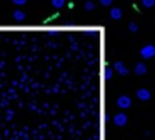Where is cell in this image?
I'll return each instance as SVG.
<instances>
[{
	"label": "cell",
	"instance_id": "1",
	"mask_svg": "<svg viewBox=\"0 0 155 140\" xmlns=\"http://www.w3.org/2000/svg\"><path fill=\"white\" fill-rule=\"evenodd\" d=\"M140 57H142V58H145V60L153 58V57H155V45H152V43L143 45L140 48Z\"/></svg>",
	"mask_w": 155,
	"mask_h": 140
},
{
	"label": "cell",
	"instance_id": "2",
	"mask_svg": "<svg viewBox=\"0 0 155 140\" xmlns=\"http://www.w3.org/2000/svg\"><path fill=\"white\" fill-rule=\"evenodd\" d=\"M127 122H128V118H127V115H125V112H118V113H115V115H114V125L125 127V125H127Z\"/></svg>",
	"mask_w": 155,
	"mask_h": 140
},
{
	"label": "cell",
	"instance_id": "3",
	"mask_svg": "<svg viewBox=\"0 0 155 140\" xmlns=\"http://www.w3.org/2000/svg\"><path fill=\"white\" fill-rule=\"evenodd\" d=\"M117 105L118 108H128V107H132V98L128 95H120L117 98Z\"/></svg>",
	"mask_w": 155,
	"mask_h": 140
},
{
	"label": "cell",
	"instance_id": "4",
	"mask_svg": "<svg viewBox=\"0 0 155 140\" xmlns=\"http://www.w3.org/2000/svg\"><path fill=\"white\" fill-rule=\"evenodd\" d=\"M114 70H115V72H118L120 75H127V73H128V68L124 65V62H120V60H117V62L114 63Z\"/></svg>",
	"mask_w": 155,
	"mask_h": 140
},
{
	"label": "cell",
	"instance_id": "5",
	"mask_svg": "<svg viewBox=\"0 0 155 140\" xmlns=\"http://www.w3.org/2000/svg\"><path fill=\"white\" fill-rule=\"evenodd\" d=\"M150 92H148L147 88H138L137 90V98L142 100V102H147V100H150Z\"/></svg>",
	"mask_w": 155,
	"mask_h": 140
},
{
	"label": "cell",
	"instance_id": "6",
	"mask_svg": "<svg viewBox=\"0 0 155 140\" xmlns=\"http://www.w3.org/2000/svg\"><path fill=\"white\" fill-rule=\"evenodd\" d=\"M122 15H124V12H122V8H118V7H114V8L110 10V18L112 20H120Z\"/></svg>",
	"mask_w": 155,
	"mask_h": 140
},
{
	"label": "cell",
	"instance_id": "7",
	"mask_svg": "<svg viewBox=\"0 0 155 140\" xmlns=\"http://www.w3.org/2000/svg\"><path fill=\"white\" fill-rule=\"evenodd\" d=\"M134 72L137 73V75H145V73H147V65H145L143 62H138L137 65H135Z\"/></svg>",
	"mask_w": 155,
	"mask_h": 140
},
{
	"label": "cell",
	"instance_id": "8",
	"mask_svg": "<svg viewBox=\"0 0 155 140\" xmlns=\"http://www.w3.org/2000/svg\"><path fill=\"white\" fill-rule=\"evenodd\" d=\"M12 17H14L15 22H25V20H27V15H25V12H22V10H15Z\"/></svg>",
	"mask_w": 155,
	"mask_h": 140
},
{
	"label": "cell",
	"instance_id": "9",
	"mask_svg": "<svg viewBox=\"0 0 155 140\" xmlns=\"http://www.w3.org/2000/svg\"><path fill=\"white\" fill-rule=\"evenodd\" d=\"M112 73H114V67H105V80H110L112 78Z\"/></svg>",
	"mask_w": 155,
	"mask_h": 140
},
{
	"label": "cell",
	"instance_id": "10",
	"mask_svg": "<svg viewBox=\"0 0 155 140\" xmlns=\"http://www.w3.org/2000/svg\"><path fill=\"white\" fill-rule=\"evenodd\" d=\"M64 5H65V0H52V7H55V8H62Z\"/></svg>",
	"mask_w": 155,
	"mask_h": 140
},
{
	"label": "cell",
	"instance_id": "11",
	"mask_svg": "<svg viewBox=\"0 0 155 140\" xmlns=\"http://www.w3.org/2000/svg\"><path fill=\"white\" fill-rule=\"evenodd\" d=\"M142 5L145 8H152V7H155V0H142Z\"/></svg>",
	"mask_w": 155,
	"mask_h": 140
},
{
	"label": "cell",
	"instance_id": "12",
	"mask_svg": "<svg viewBox=\"0 0 155 140\" xmlns=\"http://www.w3.org/2000/svg\"><path fill=\"white\" fill-rule=\"evenodd\" d=\"M128 30H130L132 33H137L138 32V25L135 22H130V23H128Z\"/></svg>",
	"mask_w": 155,
	"mask_h": 140
},
{
	"label": "cell",
	"instance_id": "13",
	"mask_svg": "<svg viewBox=\"0 0 155 140\" xmlns=\"http://www.w3.org/2000/svg\"><path fill=\"white\" fill-rule=\"evenodd\" d=\"M94 8H95V3L94 2H90V0H88V2H85V10H87V12H92Z\"/></svg>",
	"mask_w": 155,
	"mask_h": 140
},
{
	"label": "cell",
	"instance_id": "14",
	"mask_svg": "<svg viewBox=\"0 0 155 140\" xmlns=\"http://www.w3.org/2000/svg\"><path fill=\"white\" fill-rule=\"evenodd\" d=\"M98 3L104 5V7H110L112 3H114V0H98Z\"/></svg>",
	"mask_w": 155,
	"mask_h": 140
},
{
	"label": "cell",
	"instance_id": "15",
	"mask_svg": "<svg viewBox=\"0 0 155 140\" xmlns=\"http://www.w3.org/2000/svg\"><path fill=\"white\" fill-rule=\"evenodd\" d=\"M12 2H14V5H25L27 0H12Z\"/></svg>",
	"mask_w": 155,
	"mask_h": 140
},
{
	"label": "cell",
	"instance_id": "16",
	"mask_svg": "<svg viewBox=\"0 0 155 140\" xmlns=\"http://www.w3.org/2000/svg\"><path fill=\"white\" fill-rule=\"evenodd\" d=\"M87 33H88V35H90V37H94V35H95V30H88Z\"/></svg>",
	"mask_w": 155,
	"mask_h": 140
}]
</instances>
